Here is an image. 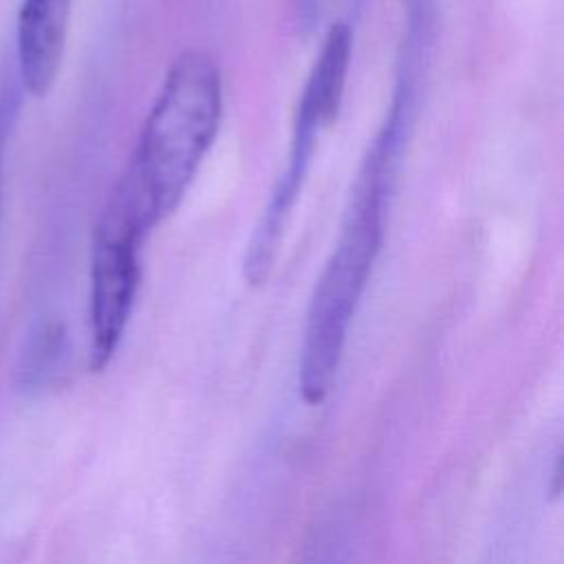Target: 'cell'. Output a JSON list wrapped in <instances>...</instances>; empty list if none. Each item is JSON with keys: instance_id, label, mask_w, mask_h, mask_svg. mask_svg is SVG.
I'll list each match as a JSON object with an SVG mask.
<instances>
[{"instance_id": "5", "label": "cell", "mask_w": 564, "mask_h": 564, "mask_svg": "<svg viewBox=\"0 0 564 564\" xmlns=\"http://www.w3.org/2000/svg\"><path fill=\"white\" fill-rule=\"evenodd\" d=\"M73 0H22L18 15V66L24 88L44 97L59 73Z\"/></svg>"}, {"instance_id": "2", "label": "cell", "mask_w": 564, "mask_h": 564, "mask_svg": "<svg viewBox=\"0 0 564 564\" xmlns=\"http://www.w3.org/2000/svg\"><path fill=\"white\" fill-rule=\"evenodd\" d=\"M399 141L383 128L357 174L339 240L313 289L297 386L304 403L319 405L337 377L348 328L383 242L386 196Z\"/></svg>"}, {"instance_id": "1", "label": "cell", "mask_w": 564, "mask_h": 564, "mask_svg": "<svg viewBox=\"0 0 564 564\" xmlns=\"http://www.w3.org/2000/svg\"><path fill=\"white\" fill-rule=\"evenodd\" d=\"M223 117V82L212 55L183 51L141 126L130 161L112 187L154 229L183 200Z\"/></svg>"}, {"instance_id": "3", "label": "cell", "mask_w": 564, "mask_h": 564, "mask_svg": "<svg viewBox=\"0 0 564 564\" xmlns=\"http://www.w3.org/2000/svg\"><path fill=\"white\" fill-rule=\"evenodd\" d=\"M150 229L110 192L90 249V370H104L128 326L139 280L141 245Z\"/></svg>"}, {"instance_id": "7", "label": "cell", "mask_w": 564, "mask_h": 564, "mask_svg": "<svg viewBox=\"0 0 564 564\" xmlns=\"http://www.w3.org/2000/svg\"><path fill=\"white\" fill-rule=\"evenodd\" d=\"M64 330L59 324L46 322L29 330L13 364V383L24 392L40 390L57 368L62 355Z\"/></svg>"}, {"instance_id": "9", "label": "cell", "mask_w": 564, "mask_h": 564, "mask_svg": "<svg viewBox=\"0 0 564 564\" xmlns=\"http://www.w3.org/2000/svg\"><path fill=\"white\" fill-rule=\"evenodd\" d=\"M295 7L300 11V18L311 24V20L315 18V11H317V0H295Z\"/></svg>"}, {"instance_id": "4", "label": "cell", "mask_w": 564, "mask_h": 564, "mask_svg": "<svg viewBox=\"0 0 564 564\" xmlns=\"http://www.w3.org/2000/svg\"><path fill=\"white\" fill-rule=\"evenodd\" d=\"M322 130L324 128L319 123H315L313 119H304L302 115L300 117L295 115L289 163H286L284 172L280 174L278 183L273 185L269 203L262 209V216H260V220L251 234V240L247 242V249H245L242 275L249 284L267 282V278L273 269L284 227L289 223V216H291L297 198H300V192L306 181Z\"/></svg>"}, {"instance_id": "6", "label": "cell", "mask_w": 564, "mask_h": 564, "mask_svg": "<svg viewBox=\"0 0 564 564\" xmlns=\"http://www.w3.org/2000/svg\"><path fill=\"white\" fill-rule=\"evenodd\" d=\"M352 33L346 22H337L328 29L319 55L311 68L306 86L302 90L297 112L311 117L319 126L328 128L341 106L346 75L350 66Z\"/></svg>"}, {"instance_id": "8", "label": "cell", "mask_w": 564, "mask_h": 564, "mask_svg": "<svg viewBox=\"0 0 564 564\" xmlns=\"http://www.w3.org/2000/svg\"><path fill=\"white\" fill-rule=\"evenodd\" d=\"M13 112V97L2 95L0 97V174H2V150H4V139H7V128L11 121Z\"/></svg>"}]
</instances>
